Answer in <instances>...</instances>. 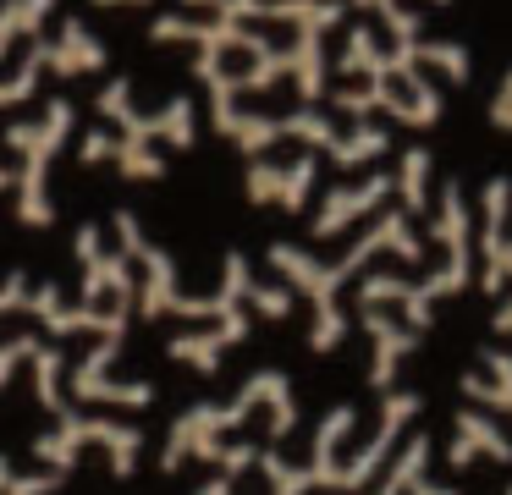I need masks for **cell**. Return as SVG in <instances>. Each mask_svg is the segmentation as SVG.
I'll return each instance as SVG.
<instances>
[{"label": "cell", "instance_id": "obj_1", "mask_svg": "<svg viewBox=\"0 0 512 495\" xmlns=\"http://www.w3.org/2000/svg\"><path fill=\"white\" fill-rule=\"evenodd\" d=\"M78 127V105L72 99H50L39 121H12L6 127V149L23 154L17 165V220L28 231L56 226V198H50V160L61 154V143Z\"/></svg>", "mask_w": 512, "mask_h": 495}, {"label": "cell", "instance_id": "obj_2", "mask_svg": "<svg viewBox=\"0 0 512 495\" xmlns=\"http://www.w3.org/2000/svg\"><path fill=\"white\" fill-rule=\"evenodd\" d=\"M83 446H105L111 457V473L116 479H133L138 473V457H144V429L138 424H122V418H94V413H61L50 435L34 440V457L45 462L50 473H72Z\"/></svg>", "mask_w": 512, "mask_h": 495}, {"label": "cell", "instance_id": "obj_3", "mask_svg": "<svg viewBox=\"0 0 512 495\" xmlns=\"http://www.w3.org/2000/svg\"><path fill=\"white\" fill-rule=\"evenodd\" d=\"M270 270L281 275L287 292L314 297V330H309V347L314 352H336L347 341V314H342V281L336 270L320 259V253L298 248V242H270Z\"/></svg>", "mask_w": 512, "mask_h": 495}, {"label": "cell", "instance_id": "obj_4", "mask_svg": "<svg viewBox=\"0 0 512 495\" xmlns=\"http://www.w3.org/2000/svg\"><path fill=\"white\" fill-rule=\"evenodd\" d=\"M430 237L446 248V264L435 275H424L419 292L430 297H457L474 286V215H468V193L457 176H441V187H435V226Z\"/></svg>", "mask_w": 512, "mask_h": 495}, {"label": "cell", "instance_id": "obj_5", "mask_svg": "<svg viewBox=\"0 0 512 495\" xmlns=\"http://www.w3.org/2000/svg\"><path fill=\"white\" fill-rule=\"evenodd\" d=\"M254 391H237L232 402H193L182 407L177 418H171V435H166V451H160V468L177 473L188 468V462H215V451H221V435L226 429H237L248 413H254Z\"/></svg>", "mask_w": 512, "mask_h": 495}, {"label": "cell", "instance_id": "obj_6", "mask_svg": "<svg viewBox=\"0 0 512 495\" xmlns=\"http://www.w3.org/2000/svg\"><path fill=\"white\" fill-rule=\"evenodd\" d=\"M419 407H424L419 391H386V402H380V418H375V429L364 435V446H358L353 457L336 468V495L364 490V484L380 479V468L391 462V451H397L402 429H408V418H419Z\"/></svg>", "mask_w": 512, "mask_h": 495}, {"label": "cell", "instance_id": "obj_7", "mask_svg": "<svg viewBox=\"0 0 512 495\" xmlns=\"http://www.w3.org/2000/svg\"><path fill=\"white\" fill-rule=\"evenodd\" d=\"M111 226H116V237H122V259L127 264H144V292H138V314L144 319H166L171 314V303L182 297V281H177V259H171L160 242H149L144 237V226H138V215L133 209H116L111 215Z\"/></svg>", "mask_w": 512, "mask_h": 495}, {"label": "cell", "instance_id": "obj_8", "mask_svg": "<svg viewBox=\"0 0 512 495\" xmlns=\"http://www.w3.org/2000/svg\"><path fill=\"white\" fill-rule=\"evenodd\" d=\"M72 248H78V264H83V308H100V297L111 308H127L133 314V303H138V275H133V264L122 259V253H105L100 248V226H78V237H72Z\"/></svg>", "mask_w": 512, "mask_h": 495}, {"label": "cell", "instance_id": "obj_9", "mask_svg": "<svg viewBox=\"0 0 512 495\" xmlns=\"http://www.w3.org/2000/svg\"><path fill=\"white\" fill-rule=\"evenodd\" d=\"M507 215H512V182L507 176H490L479 187V231H474V248H479V275L474 286L479 292H507V275H501V253H507Z\"/></svg>", "mask_w": 512, "mask_h": 495}, {"label": "cell", "instance_id": "obj_10", "mask_svg": "<svg viewBox=\"0 0 512 495\" xmlns=\"http://www.w3.org/2000/svg\"><path fill=\"white\" fill-rule=\"evenodd\" d=\"M375 253H397V259H408V264H419V259H424V242H419V231L408 226V215H402V209H386V215H380L375 226L364 231V237L347 242L342 259H331L336 281L347 286L353 275H364V264L375 259Z\"/></svg>", "mask_w": 512, "mask_h": 495}, {"label": "cell", "instance_id": "obj_11", "mask_svg": "<svg viewBox=\"0 0 512 495\" xmlns=\"http://www.w3.org/2000/svg\"><path fill=\"white\" fill-rule=\"evenodd\" d=\"M149 39L155 44H199V50H215V55H226V50H243L248 61H254L259 50H270V39L265 33H254V28H237V22H199V17H155L149 22Z\"/></svg>", "mask_w": 512, "mask_h": 495}, {"label": "cell", "instance_id": "obj_12", "mask_svg": "<svg viewBox=\"0 0 512 495\" xmlns=\"http://www.w3.org/2000/svg\"><path fill=\"white\" fill-rule=\"evenodd\" d=\"M254 319H248V308H237V314H226V319H215L210 330H182V336H171V358L177 363H188L193 374H221V358H226V347H243L248 336H254Z\"/></svg>", "mask_w": 512, "mask_h": 495}, {"label": "cell", "instance_id": "obj_13", "mask_svg": "<svg viewBox=\"0 0 512 495\" xmlns=\"http://www.w3.org/2000/svg\"><path fill=\"white\" fill-rule=\"evenodd\" d=\"M391 198V176L386 171H369L358 187H336V193H325L320 198V215L309 220V231H314V242H331V237H342L353 220H364V215H375L380 204Z\"/></svg>", "mask_w": 512, "mask_h": 495}, {"label": "cell", "instance_id": "obj_14", "mask_svg": "<svg viewBox=\"0 0 512 495\" xmlns=\"http://www.w3.org/2000/svg\"><path fill=\"white\" fill-rule=\"evenodd\" d=\"M479 457L512 462V435L490 413L463 407V413H452V446H446V462H452V473H463V468H474Z\"/></svg>", "mask_w": 512, "mask_h": 495}, {"label": "cell", "instance_id": "obj_15", "mask_svg": "<svg viewBox=\"0 0 512 495\" xmlns=\"http://www.w3.org/2000/svg\"><path fill=\"white\" fill-rule=\"evenodd\" d=\"M358 319H364V336H369V385H375L380 396L397 385V363L408 358L413 347H419V336H413L402 319H391L386 308H358Z\"/></svg>", "mask_w": 512, "mask_h": 495}, {"label": "cell", "instance_id": "obj_16", "mask_svg": "<svg viewBox=\"0 0 512 495\" xmlns=\"http://www.w3.org/2000/svg\"><path fill=\"white\" fill-rule=\"evenodd\" d=\"M105 61H111V55H105V44L89 33V22H83V17H67L56 39H45V72H56V77L100 72Z\"/></svg>", "mask_w": 512, "mask_h": 495}, {"label": "cell", "instance_id": "obj_17", "mask_svg": "<svg viewBox=\"0 0 512 495\" xmlns=\"http://www.w3.org/2000/svg\"><path fill=\"white\" fill-rule=\"evenodd\" d=\"M463 396L479 413H512V352L490 341L479 352V369L463 374Z\"/></svg>", "mask_w": 512, "mask_h": 495}, {"label": "cell", "instance_id": "obj_18", "mask_svg": "<svg viewBox=\"0 0 512 495\" xmlns=\"http://www.w3.org/2000/svg\"><path fill=\"white\" fill-rule=\"evenodd\" d=\"M353 424H358V407H353V402L331 407V413L320 418V429H314V446H309V468H303L309 490H314V484H320V490H336V468H342L336 446L353 435Z\"/></svg>", "mask_w": 512, "mask_h": 495}, {"label": "cell", "instance_id": "obj_19", "mask_svg": "<svg viewBox=\"0 0 512 495\" xmlns=\"http://www.w3.org/2000/svg\"><path fill=\"white\" fill-rule=\"evenodd\" d=\"M122 138L127 143H149V149H155V143H166V149H193V143H199V127H193V99L188 94L166 99L155 116H138Z\"/></svg>", "mask_w": 512, "mask_h": 495}, {"label": "cell", "instance_id": "obj_20", "mask_svg": "<svg viewBox=\"0 0 512 495\" xmlns=\"http://www.w3.org/2000/svg\"><path fill=\"white\" fill-rule=\"evenodd\" d=\"M287 61H292V83H298V105L303 110H314V99L325 94V72H331V61H325V28L320 22H303L298 28V44L287 50Z\"/></svg>", "mask_w": 512, "mask_h": 495}, {"label": "cell", "instance_id": "obj_21", "mask_svg": "<svg viewBox=\"0 0 512 495\" xmlns=\"http://www.w3.org/2000/svg\"><path fill=\"white\" fill-rule=\"evenodd\" d=\"M243 385L254 391V402L270 413V440H287L292 429H298V396H292L287 374L281 369H254Z\"/></svg>", "mask_w": 512, "mask_h": 495}, {"label": "cell", "instance_id": "obj_22", "mask_svg": "<svg viewBox=\"0 0 512 495\" xmlns=\"http://www.w3.org/2000/svg\"><path fill=\"white\" fill-rule=\"evenodd\" d=\"M72 396L78 402H111V407H149L155 402V385L116 380V374H72Z\"/></svg>", "mask_w": 512, "mask_h": 495}, {"label": "cell", "instance_id": "obj_23", "mask_svg": "<svg viewBox=\"0 0 512 495\" xmlns=\"http://www.w3.org/2000/svg\"><path fill=\"white\" fill-rule=\"evenodd\" d=\"M56 11V0H0V61L12 55L17 39H45V17Z\"/></svg>", "mask_w": 512, "mask_h": 495}, {"label": "cell", "instance_id": "obj_24", "mask_svg": "<svg viewBox=\"0 0 512 495\" xmlns=\"http://www.w3.org/2000/svg\"><path fill=\"white\" fill-rule=\"evenodd\" d=\"M430 473V435H413L408 446L391 451L386 462V479L375 484V495H413V484Z\"/></svg>", "mask_w": 512, "mask_h": 495}, {"label": "cell", "instance_id": "obj_25", "mask_svg": "<svg viewBox=\"0 0 512 495\" xmlns=\"http://www.w3.org/2000/svg\"><path fill=\"white\" fill-rule=\"evenodd\" d=\"M430 176H435V154L430 149H408L391 176V193H402V215H424L430 209Z\"/></svg>", "mask_w": 512, "mask_h": 495}, {"label": "cell", "instance_id": "obj_26", "mask_svg": "<svg viewBox=\"0 0 512 495\" xmlns=\"http://www.w3.org/2000/svg\"><path fill=\"white\" fill-rule=\"evenodd\" d=\"M336 72H342V77H364V83H386V50L375 44V33H369L364 22L347 33L342 55H336Z\"/></svg>", "mask_w": 512, "mask_h": 495}, {"label": "cell", "instance_id": "obj_27", "mask_svg": "<svg viewBox=\"0 0 512 495\" xmlns=\"http://www.w3.org/2000/svg\"><path fill=\"white\" fill-rule=\"evenodd\" d=\"M259 17L265 22H320L325 33L347 17V0H259Z\"/></svg>", "mask_w": 512, "mask_h": 495}, {"label": "cell", "instance_id": "obj_28", "mask_svg": "<svg viewBox=\"0 0 512 495\" xmlns=\"http://www.w3.org/2000/svg\"><path fill=\"white\" fill-rule=\"evenodd\" d=\"M34 396H39V407H45V413H72V402L67 396H61V374H67V352L61 347H39L34 358Z\"/></svg>", "mask_w": 512, "mask_h": 495}, {"label": "cell", "instance_id": "obj_29", "mask_svg": "<svg viewBox=\"0 0 512 495\" xmlns=\"http://www.w3.org/2000/svg\"><path fill=\"white\" fill-rule=\"evenodd\" d=\"M386 149H391V132L375 127V121H358L353 132H336L331 160H336V165H369V160H380Z\"/></svg>", "mask_w": 512, "mask_h": 495}, {"label": "cell", "instance_id": "obj_30", "mask_svg": "<svg viewBox=\"0 0 512 495\" xmlns=\"http://www.w3.org/2000/svg\"><path fill=\"white\" fill-rule=\"evenodd\" d=\"M39 77H45V39H34V44H28V55L17 61V72H12V77H0V105H6V110H17L23 99H34Z\"/></svg>", "mask_w": 512, "mask_h": 495}, {"label": "cell", "instance_id": "obj_31", "mask_svg": "<svg viewBox=\"0 0 512 495\" xmlns=\"http://www.w3.org/2000/svg\"><path fill=\"white\" fill-rule=\"evenodd\" d=\"M281 138H298V143H309V154H331V143H336V121L325 116V110H292V116H281Z\"/></svg>", "mask_w": 512, "mask_h": 495}, {"label": "cell", "instance_id": "obj_32", "mask_svg": "<svg viewBox=\"0 0 512 495\" xmlns=\"http://www.w3.org/2000/svg\"><path fill=\"white\" fill-rule=\"evenodd\" d=\"M314 176H320V154H298L292 165H281V198H276V204L287 209V215H298V209L309 204Z\"/></svg>", "mask_w": 512, "mask_h": 495}, {"label": "cell", "instance_id": "obj_33", "mask_svg": "<svg viewBox=\"0 0 512 495\" xmlns=\"http://www.w3.org/2000/svg\"><path fill=\"white\" fill-rule=\"evenodd\" d=\"M111 165L127 176V182H160V176H166V154H155L149 143H127V138H116Z\"/></svg>", "mask_w": 512, "mask_h": 495}, {"label": "cell", "instance_id": "obj_34", "mask_svg": "<svg viewBox=\"0 0 512 495\" xmlns=\"http://www.w3.org/2000/svg\"><path fill=\"white\" fill-rule=\"evenodd\" d=\"M419 66H441L446 77H452L457 88L474 77V61H468V44L457 39H419Z\"/></svg>", "mask_w": 512, "mask_h": 495}, {"label": "cell", "instance_id": "obj_35", "mask_svg": "<svg viewBox=\"0 0 512 495\" xmlns=\"http://www.w3.org/2000/svg\"><path fill=\"white\" fill-rule=\"evenodd\" d=\"M397 88H402V99H408V127H435V121H441V88L424 72H408Z\"/></svg>", "mask_w": 512, "mask_h": 495}, {"label": "cell", "instance_id": "obj_36", "mask_svg": "<svg viewBox=\"0 0 512 495\" xmlns=\"http://www.w3.org/2000/svg\"><path fill=\"white\" fill-rule=\"evenodd\" d=\"M232 143L248 154V160H265L270 143H281V121L276 116H259V110H243L232 127Z\"/></svg>", "mask_w": 512, "mask_h": 495}, {"label": "cell", "instance_id": "obj_37", "mask_svg": "<svg viewBox=\"0 0 512 495\" xmlns=\"http://www.w3.org/2000/svg\"><path fill=\"white\" fill-rule=\"evenodd\" d=\"M358 11H375L380 22L391 28V39L397 44H413V39H424V17L413 6H402V0H353Z\"/></svg>", "mask_w": 512, "mask_h": 495}, {"label": "cell", "instance_id": "obj_38", "mask_svg": "<svg viewBox=\"0 0 512 495\" xmlns=\"http://www.w3.org/2000/svg\"><path fill=\"white\" fill-rule=\"evenodd\" d=\"M287 72H292L287 50H276V44H270V50H259V55H254V66H248V72L237 77V94H270V88H276Z\"/></svg>", "mask_w": 512, "mask_h": 495}, {"label": "cell", "instance_id": "obj_39", "mask_svg": "<svg viewBox=\"0 0 512 495\" xmlns=\"http://www.w3.org/2000/svg\"><path fill=\"white\" fill-rule=\"evenodd\" d=\"M94 110H100V121H116L122 132L133 127V121L144 116V110L133 105V77H111V83L94 94Z\"/></svg>", "mask_w": 512, "mask_h": 495}, {"label": "cell", "instance_id": "obj_40", "mask_svg": "<svg viewBox=\"0 0 512 495\" xmlns=\"http://www.w3.org/2000/svg\"><path fill=\"white\" fill-rule=\"evenodd\" d=\"M67 484V473H17L12 457H0V495H56Z\"/></svg>", "mask_w": 512, "mask_h": 495}, {"label": "cell", "instance_id": "obj_41", "mask_svg": "<svg viewBox=\"0 0 512 495\" xmlns=\"http://www.w3.org/2000/svg\"><path fill=\"white\" fill-rule=\"evenodd\" d=\"M243 308H254V314H265V319H292V292L281 281H248Z\"/></svg>", "mask_w": 512, "mask_h": 495}, {"label": "cell", "instance_id": "obj_42", "mask_svg": "<svg viewBox=\"0 0 512 495\" xmlns=\"http://www.w3.org/2000/svg\"><path fill=\"white\" fill-rule=\"evenodd\" d=\"M243 193H248V204H276L281 198V165L276 160H248Z\"/></svg>", "mask_w": 512, "mask_h": 495}, {"label": "cell", "instance_id": "obj_43", "mask_svg": "<svg viewBox=\"0 0 512 495\" xmlns=\"http://www.w3.org/2000/svg\"><path fill=\"white\" fill-rule=\"evenodd\" d=\"M39 347H45V341H39L34 330H17V336H6V341H0V391L12 385V374L23 369V363L34 358Z\"/></svg>", "mask_w": 512, "mask_h": 495}, {"label": "cell", "instance_id": "obj_44", "mask_svg": "<svg viewBox=\"0 0 512 495\" xmlns=\"http://www.w3.org/2000/svg\"><path fill=\"white\" fill-rule=\"evenodd\" d=\"M259 468H265V479H270V490H276V495H303V490H309L303 468H292L281 451H259Z\"/></svg>", "mask_w": 512, "mask_h": 495}, {"label": "cell", "instance_id": "obj_45", "mask_svg": "<svg viewBox=\"0 0 512 495\" xmlns=\"http://www.w3.org/2000/svg\"><path fill=\"white\" fill-rule=\"evenodd\" d=\"M402 297H408L402 275H364V286H358V308H386V303H402Z\"/></svg>", "mask_w": 512, "mask_h": 495}, {"label": "cell", "instance_id": "obj_46", "mask_svg": "<svg viewBox=\"0 0 512 495\" xmlns=\"http://www.w3.org/2000/svg\"><path fill=\"white\" fill-rule=\"evenodd\" d=\"M254 462H259V446H248V440H221V451H215L221 479H237V473H248Z\"/></svg>", "mask_w": 512, "mask_h": 495}, {"label": "cell", "instance_id": "obj_47", "mask_svg": "<svg viewBox=\"0 0 512 495\" xmlns=\"http://www.w3.org/2000/svg\"><path fill=\"white\" fill-rule=\"evenodd\" d=\"M325 94H331V105L342 110V116H353V121H369L375 116V88H325Z\"/></svg>", "mask_w": 512, "mask_h": 495}, {"label": "cell", "instance_id": "obj_48", "mask_svg": "<svg viewBox=\"0 0 512 495\" xmlns=\"http://www.w3.org/2000/svg\"><path fill=\"white\" fill-rule=\"evenodd\" d=\"M111 154H116V138H111L105 127L83 132V143H78V160H83V165H111Z\"/></svg>", "mask_w": 512, "mask_h": 495}, {"label": "cell", "instance_id": "obj_49", "mask_svg": "<svg viewBox=\"0 0 512 495\" xmlns=\"http://www.w3.org/2000/svg\"><path fill=\"white\" fill-rule=\"evenodd\" d=\"M28 286H34V281H28L23 270H12L6 281H0V319H6V314H23V308H28Z\"/></svg>", "mask_w": 512, "mask_h": 495}, {"label": "cell", "instance_id": "obj_50", "mask_svg": "<svg viewBox=\"0 0 512 495\" xmlns=\"http://www.w3.org/2000/svg\"><path fill=\"white\" fill-rule=\"evenodd\" d=\"M490 127L512 132V66H507V77L496 83V94H490Z\"/></svg>", "mask_w": 512, "mask_h": 495}, {"label": "cell", "instance_id": "obj_51", "mask_svg": "<svg viewBox=\"0 0 512 495\" xmlns=\"http://www.w3.org/2000/svg\"><path fill=\"white\" fill-rule=\"evenodd\" d=\"M490 330H496V336H512V297L496 308V319H490Z\"/></svg>", "mask_w": 512, "mask_h": 495}, {"label": "cell", "instance_id": "obj_52", "mask_svg": "<svg viewBox=\"0 0 512 495\" xmlns=\"http://www.w3.org/2000/svg\"><path fill=\"white\" fill-rule=\"evenodd\" d=\"M413 495H457V490H446V484H430V479H419V484H413Z\"/></svg>", "mask_w": 512, "mask_h": 495}, {"label": "cell", "instance_id": "obj_53", "mask_svg": "<svg viewBox=\"0 0 512 495\" xmlns=\"http://www.w3.org/2000/svg\"><path fill=\"white\" fill-rule=\"evenodd\" d=\"M199 495H232V479H210V484H204Z\"/></svg>", "mask_w": 512, "mask_h": 495}, {"label": "cell", "instance_id": "obj_54", "mask_svg": "<svg viewBox=\"0 0 512 495\" xmlns=\"http://www.w3.org/2000/svg\"><path fill=\"white\" fill-rule=\"evenodd\" d=\"M6 187H17V171H12V165H0V193H6Z\"/></svg>", "mask_w": 512, "mask_h": 495}, {"label": "cell", "instance_id": "obj_55", "mask_svg": "<svg viewBox=\"0 0 512 495\" xmlns=\"http://www.w3.org/2000/svg\"><path fill=\"white\" fill-rule=\"evenodd\" d=\"M94 6H149V0H94Z\"/></svg>", "mask_w": 512, "mask_h": 495}, {"label": "cell", "instance_id": "obj_56", "mask_svg": "<svg viewBox=\"0 0 512 495\" xmlns=\"http://www.w3.org/2000/svg\"><path fill=\"white\" fill-rule=\"evenodd\" d=\"M182 6H210V11H221V0H182Z\"/></svg>", "mask_w": 512, "mask_h": 495}, {"label": "cell", "instance_id": "obj_57", "mask_svg": "<svg viewBox=\"0 0 512 495\" xmlns=\"http://www.w3.org/2000/svg\"><path fill=\"white\" fill-rule=\"evenodd\" d=\"M430 6H452V0H430Z\"/></svg>", "mask_w": 512, "mask_h": 495}, {"label": "cell", "instance_id": "obj_58", "mask_svg": "<svg viewBox=\"0 0 512 495\" xmlns=\"http://www.w3.org/2000/svg\"><path fill=\"white\" fill-rule=\"evenodd\" d=\"M507 495H512V484H507Z\"/></svg>", "mask_w": 512, "mask_h": 495}]
</instances>
